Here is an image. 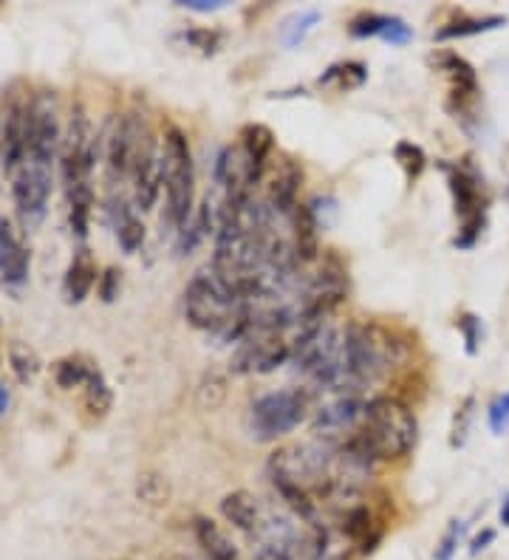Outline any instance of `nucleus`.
I'll list each match as a JSON object with an SVG mask.
<instances>
[{"instance_id": "6ab92c4d", "label": "nucleus", "mask_w": 509, "mask_h": 560, "mask_svg": "<svg viewBox=\"0 0 509 560\" xmlns=\"http://www.w3.org/2000/svg\"><path fill=\"white\" fill-rule=\"evenodd\" d=\"M196 538L210 560H244L241 549L235 547V540L212 518H196Z\"/></svg>"}, {"instance_id": "20e7f679", "label": "nucleus", "mask_w": 509, "mask_h": 560, "mask_svg": "<svg viewBox=\"0 0 509 560\" xmlns=\"http://www.w3.org/2000/svg\"><path fill=\"white\" fill-rule=\"evenodd\" d=\"M357 433L368 444L371 456L382 465V462H400L414 451L419 424H416L414 410L402 399L380 394V397L368 399L366 417H362Z\"/></svg>"}, {"instance_id": "9d476101", "label": "nucleus", "mask_w": 509, "mask_h": 560, "mask_svg": "<svg viewBox=\"0 0 509 560\" xmlns=\"http://www.w3.org/2000/svg\"><path fill=\"white\" fill-rule=\"evenodd\" d=\"M430 60H433L436 69L444 71V77H448L450 100L455 103V119L467 117L470 110H473V105L478 103V94H482L475 69L464 60V57L455 55V51H436Z\"/></svg>"}, {"instance_id": "dca6fc26", "label": "nucleus", "mask_w": 509, "mask_h": 560, "mask_svg": "<svg viewBox=\"0 0 509 560\" xmlns=\"http://www.w3.org/2000/svg\"><path fill=\"white\" fill-rule=\"evenodd\" d=\"M289 233H292V246L300 267H309V264L320 260V255H323V249H320V233L323 230H320L317 219H314L312 207L300 201L292 221H289Z\"/></svg>"}, {"instance_id": "7c9ffc66", "label": "nucleus", "mask_w": 509, "mask_h": 560, "mask_svg": "<svg viewBox=\"0 0 509 560\" xmlns=\"http://www.w3.org/2000/svg\"><path fill=\"white\" fill-rule=\"evenodd\" d=\"M459 331H462V337H464V351H467L470 357L478 354V346H482V340H484L482 320L467 312V315L459 317Z\"/></svg>"}, {"instance_id": "f03ea898", "label": "nucleus", "mask_w": 509, "mask_h": 560, "mask_svg": "<svg viewBox=\"0 0 509 560\" xmlns=\"http://www.w3.org/2000/svg\"><path fill=\"white\" fill-rule=\"evenodd\" d=\"M343 357L354 394H362L391 376L405 362V346L377 323H348L343 328Z\"/></svg>"}, {"instance_id": "bb28decb", "label": "nucleus", "mask_w": 509, "mask_h": 560, "mask_svg": "<svg viewBox=\"0 0 509 560\" xmlns=\"http://www.w3.org/2000/svg\"><path fill=\"white\" fill-rule=\"evenodd\" d=\"M9 362H12V371L18 374L21 383H32L37 371H41V360L34 354L28 346H21V342H14L12 349H9Z\"/></svg>"}, {"instance_id": "ddd939ff", "label": "nucleus", "mask_w": 509, "mask_h": 560, "mask_svg": "<svg viewBox=\"0 0 509 560\" xmlns=\"http://www.w3.org/2000/svg\"><path fill=\"white\" fill-rule=\"evenodd\" d=\"M300 185H303V171L294 159H284L278 164V171L271 173L269 190H266V207H269L275 215L292 221L294 210L300 205Z\"/></svg>"}, {"instance_id": "1a4fd4ad", "label": "nucleus", "mask_w": 509, "mask_h": 560, "mask_svg": "<svg viewBox=\"0 0 509 560\" xmlns=\"http://www.w3.org/2000/svg\"><path fill=\"white\" fill-rule=\"evenodd\" d=\"M368 397L362 394H337L312 410V439L343 444L362 424Z\"/></svg>"}, {"instance_id": "6e6552de", "label": "nucleus", "mask_w": 509, "mask_h": 560, "mask_svg": "<svg viewBox=\"0 0 509 560\" xmlns=\"http://www.w3.org/2000/svg\"><path fill=\"white\" fill-rule=\"evenodd\" d=\"M164 190V144L153 130H144L139 151L130 171V199L136 210L148 212L157 207L159 196Z\"/></svg>"}, {"instance_id": "39448f33", "label": "nucleus", "mask_w": 509, "mask_h": 560, "mask_svg": "<svg viewBox=\"0 0 509 560\" xmlns=\"http://www.w3.org/2000/svg\"><path fill=\"white\" fill-rule=\"evenodd\" d=\"M314 394L305 385H286V388H275L269 394H261L255 402L250 405L246 413V428L250 436L261 444H271L286 439L292 431H298L300 424L312 413Z\"/></svg>"}, {"instance_id": "c85d7f7f", "label": "nucleus", "mask_w": 509, "mask_h": 560, "mask_svg": "<svg viewBox=\"0 0 509 560\" xmlns=\"http://www.w3.org/2000/svg\"><path fill=\"white\" fill-rule=\"evenodd\" d=\"M317 23H320V12H317V9H305V12H300L298 18H294V21L289 23V26H286L284 43L289 48L300 46V43L305 40V35H309V32H312V28L317 26Z\"/></svg>"}, {"instance_id": "e433bc0d", "label": "nucleus", "mask_w": 509, "mask_h": 560, "mask_svg": "<svg viewBox=\"0 0 509 560\" xmlns=\"http://www.w3.org/2000/svg\"><path fill=\"white\" fill-rule=\"evenodd\" d=\"M493 540H496V529H484V533L475 535L473 544H470V555H478L482 549H487Z\"/></svg>"}, {"instance_id": "72a5a7b5", "label": "nucleus", "mask_w": 509, "mask_h": 560, "mask_svg": "<svg viewBox=\"0 0 509 560\" xmlns=\"http://www.w3.org/2000/svg\"><path fill=\"white\" fill-rule=\"evenodd\" d=\"M100 298L105 303H114L119 298V287H123V272L119 269H105V275H100Z\"/></svg>"}, {"instance_id": "423d86ee", "label": "nucleus", "mask_w": 509, "mask_h": 560, "mask_svg": "<svg viewBox=\"0 0 509 560\" xmlns=\"http://www.w3.org/2000/svg\"><path fill=\"white\" fill-rule=\"evenodd\" d=\"M441 171L448 176L455 215H459V235L453 246L473 249L487 226V192H484L482 176L467 162H441Z\"/></svg>"}, {"instance_id": "2f4dec72", "label": "nucleus", "mask_w": 509, "mask_h": 560, "mask_svg": "<svg viewBox=\"0 0 509 560\" xmlns=\"http://www.w3.org/2000/svg\"><path fill=\"white\" fill-rule=\"evenodd\" d=\"M380 40L391 43V46H407V43L414 40V28L407 26L402 18L391 14V21H387V26H385V32H382Z\"/></svg>"}, {"instance_id": "393cba45", "label": "nucleus", "mask_w": 509, "mask_h": 560, "mask_svg": "<svg viewBox=\"0 0 509 560\" xmlns=\"http://www.w3.org/2000/svg\"><path fill=\"white\" fill-rule=\"evenodd\" d=\"M136 495H139V499L150 506L167 504L170 501L167 479H164L162 472H153V470L142 472V476H139V481H136Z\"/></svg>"}, {"instance_id": "4be33fe9", "label": "nucleus", "mask_w": 509, "mask_h": 560, "mask_svg": "<svg viewBox=\"0 0 509 560\" xmlns=\"http://www.w3.org/2000/svg\"><path fill=\"white\" fill-rule=\"evenodd\" d=\"M368 80V66L360 60H343V62H334V66H328L326 74L320 77V85L323 89H328V85H334V89L339 91H354V89H362Z\"/></svg>"}, {"instance_id": "7ed1b4c3", "label": "nucleus", "mask_w": 509, "mask_h": 560, "mask_svg": "<svg viewBox=\"0 0 509 560\" xmlns=\"http://www.w3.org/2000/svg\"><path fill=\"white\" fill-rule=\"evenodd\" d=\"M164 212L162 226L178 235L196 212V162L190 139L178 125H164Z\"/></svg>"}, {"instance_id": "5701e85b", "label": "nucleus", "mask_w": 509, "mask_h": 560, "mask_svg": "<svg viewBox=\"0 0 509 560\" xmlns=\"http://www.w3.org/2000/svg\"><path fill=\"white\" fill-rule=\"evenodd\" d=\"M394 162L400 164L407 182L414 185V182H419L421 178L425 167H428V153L421 151L416 142H407V139H402V142L394 144Z\"/></svg>"}, {"instance_id": "4c0bfd02", "label": "nucleus", "mask_w": 509, "mask_h": 560, "mask_svg": "<svg viewBox=\"0 0 509 560\" xmlns=\"http://www.w3.org/2000/svg\"><path fill=\"white\" fill-rule=\"evenodd\" d=\"M501 524L509 526V499L504 501V506H501Z\"/></svg>"}, {"instance_id": "b1692460", "label": "nucleus", "mask_w": 509, "mask_h": 560, "mask_svg": "<svg viewBox=\"0 0 509 560\" xmlns=\"http://www.w3.org/2000/svg\"><path fill=\"white\" fill-rule=\"evenodd\" d=\"M111 405H114V390H111L108 380H105L100 371V374L85 385V408H89L91 417L102 419V417H108Z\"/></svg>"}, {"instance_id": "c9c22d12", "label": "nucleus", "mask_w": 509, "mask_h": 560, "mask_svg": "<svg viewBox=\"0 0 509 560\" xmlns=\"http://www.w3.org/2000/svg\"><path fill=\"white\" fill-rule=\"evenodd\" d=\"M178 7L190 9V12L207 14V12H221V9L227 7V0H182Z\"/></svg>"}, {"instance_id": "c756f323", "label": "nucleus", "mask_w": 509, "mask_h": 560, "mask_svg": "<svg viewBox=\"0 0 509 560\" xmlns=\"http://www.w3.org/2000/svg\"><path fill=\"white\" fill-rule=\"evenodd\" d=\"M475 417V397H467L453 417V428H450V447H462L470 436V422Z\"/></svg>"}, {"instance_id": "473e14b6", "label": "nucleus", "mask_w": 509, "mask_h": 560, "mask_svg": "<svg viewBox=\"0 0 509 560\" xmlns=\"http://www.w3.org/2000/svg\"><path fill=\"white\" fill-rule=\"evenodd\" d=\"M489 417V428H493V433H504L509 428V394H501V397L493 399V405H489L487 410Z\"/></svg>"}, {"instance_id": "a211bd4d", "label": "nucleus", "mask_w": 509, "mask_h": 560, "mask_svg": "<svg viewBox=\"0 0 509 560\" xmlns=\"http://www.w3.org/2000/svg\"><path fill=\"white\" fill-rule=\"evenodd\" d=\"M343 535L348 538V544L360 547L362 552H373L377 540H380V526L373 521V513L366 504H357L351 510H346V518H343Z\"/></svg>"}, {"instance_id": "412c9836", "label": "nucleus", "mask_w": 509, "mask_h": 560, "mask_svg": "<svg viewBox=\"0 0 509 560\" xmlns=\"http://www.w3.org/2000/svg\"><path fill=\"white\" fill-rule=\"evenodd\" d=\"M507 26V18L504 14H487V18H462V21H453L448 26H441L436 32V40H464V37L487 35V32H496V28Z\"/></svg>"}, {"instance_id": "f3484780", "label": "nucleus", "mask_w": 509, "mask_h": 560, "mask_svg": "<svg viewBox=\"0 0 509 560\" xmlns=\"http://www.w3.org/2000/svg\"><path fill=\"white\" fill-rule=\"evenodd\" d=\"M100 283V272H96L94 255L82 246L77 249L71 264L66 269V278H62V294H66L68 303H82L91 294V289Z\"/></svg>"}, {"instance_id": "cd10ccee", "label": "nucleus", "mask_w": 509, "mask_h": 560, "mask_svg": "<svg viewBox=\"0 0 509 560\" xmlns=\"http://www.w3.org/2000/svg\"><path fill=\"white\" fill-rule=\"evenodd\" d=\"M182 40L190 48H196V51H201V55L210 57L221 48L224 35L218 28H187V32H182Z\"/></svg>"}, {"instance_id": "aec40b11", "label": "nucleus", "mask_w": 509, "mask_h": 560, "mask_svg": "<svg viewBox=\"0 0 509 560\" xmlns=\"http://www.w3.org/2000/svg\"><path fill=\"white\" fill-rule=\"evenodd\" d=\"M96 374H100L96 362L82 354H68L55 362V380L62 390H85V385H89Z\"/></svg>"}, {"instance_id": "9b49d317", "label": "nucleus", "mask_w": 509, "mask_h": 560, "mask_svg": "<svg viewBox=\"0 0 509 560\" xmlns=\"http://www.w3.org/2000/svg\"><path fill=\"white\" fill-rule=\"evenodd\" d=\"M28 272H32V253L26 241L7 215H0V283L7 289H21L26 287Z\"/></svg>"}, {"instance_id": "f704fd0d", "label": "nucleus", "mask_w": 509, "mask_h": 560, "mask_svg": "<svg viewBox=\"0 0 509 560\" xmlns=\"http://www.w3.org/2000/svg\"><path fill=\"white\" fill-rule=\"evenodd\" d=\"M462 533H464L462 521H453L448 533H444V538H441V544L436 547L433 558L436 560H453V552H455V547H459V538H462Z\"/></svg>"}, {"instance_id": "58836bf2", "label": "nucleus", "mask_w": 509, "mask_h": 560, "mask_svg": "<svg viewBox=\"0 0 509 560\" xmlns=\"http://www.w3.org/2000/svg\"><path fill=\"white\" fill-rule=\"evenodd\" d=\"M0 164H3V119H0Z\"/></svg>"}, {"instance_id": "2eb2a0df", "label": "nucleus", "mask_w": 509, "mask_h": 560, "mask_svg": "<svg viewBox=\"0 0 509 560\" xmlns=\"http://www.w3.org/2000/svg\"><path fill=\"white\" fill-rule=\"evenodd\" d=\"M238 139H241L238 148L244 153L252 178H255V185H258L261 178H264L271 153H275V133H271L269 125L264 122H246L244 128H241V137Z\"/></svg>"}, {"instance_id": "0eeeda50", "label": "nucleus", "mask_w": 509, "mask_h": 560, "mask_svg": "<svg viewBox=\"0 0 509 560\" xmlns=\"http://www.w3.org/2000/svg\"><path fill=\"white\" fill-rule=\"evenodd\" d=\"M292 360V340L289 335L269 331V328H250V335L238 342L230 357V374L264 376L289 365Z\"/></svg>"}, {"instance_id": "f257e3e1", "label": "nucleus", "mask_w": 509, "mask_h": 560, "mask_svg": "<svg viewBox=\"0 0 509 560\" xmlns=\"http://www.w3.org/2000/svg\"><path fill=\"white\" fill-rule=\"evenodd\" d=\"M60 176L66 185L68 221L77 241L89 238L91 215H94V167H96V133L82 105L71 110L60 142Z\"/></svg>"}, {"instance_id": "a878e982", "label": "nucleus", "mask_w": 509, "mask_h": 560, "mask_svg": "<svg viewBox=\"0 0 509 560\" xmlns=\"http://www.w3.org/2000/svg\"><path fill=\"white\" fill-rule=\"evenodd\" d=\"M387 21H391V14L360 12L351 23H348V35L357 37V40H368V37H382Z\"/></svg>"}, {"instance_id": "f8f14e48", "label": "nucleus", "mask_w": 509, "mask_h": 560, "mask_svg": "<svg viewBox=\"0 0 509 560\" xmlns=\"http://www.w3.org/2000/svg\"><path fill=\"white\" fill-rule=\"evenodd\" d=\"M108 215L114 224V233L125 255H136L144 246L148 238V226H144L142 212L136 210L130 192H111L108 196Z\"/></svg>"}, {"instance_id": "4468645a", "label": "nucleus", "mask_w": 509, "mask_h": 560, "mask_svg": "<svg viewBox=\"0 0 509 560\" xmlns=\"http://www.w3.org/2000/svg\"><path fill=\"white\" fill-rule=\"evenodd\" d=\"M266 513H269V506L250 490H232L221 499V515L227 518V524L235 526L238 533H244L250 540L264 526Z\"/></svg>"}]
</instances>
